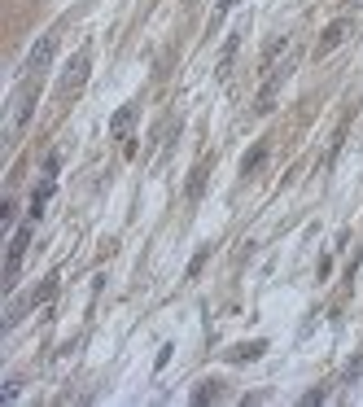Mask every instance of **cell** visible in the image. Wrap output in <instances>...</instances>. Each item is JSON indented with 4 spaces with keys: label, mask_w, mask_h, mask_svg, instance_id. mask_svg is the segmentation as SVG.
<instances>
[{
    "label": "cell",
    "mask_w": 363,
    "mask_h": 407,
    "mask_svg": "<svg viewBox=\"0 0 363 407\" xmlns=\"http://www.w3.org/2000/svg\"><path fill=\"white\" fill-rule=\"evenodd\" d=\"M35 105H40V75H27L22 79V88H18V97H14V114H9V127H5V140H14L22 127L31 123V114H35Z\"/></svg>",
    "instance_id": "1"
},
{
    "label": "cell",
    "mask_w": 363,
    "mask_h": 407,
    "mask_svg": "<svg viewBox=\"0 0 363 407\" xmlns=\"http://www.w3.org/2000/svg\"><path fill=\"white\" fill-rule=\"evenodd\" d=\"M88 53H75V57H70V66L62 70V83H57V97H62V101H70V97H75V92L83 88V83H88Z\"/></svg>",
    "instance_id": "2"
},
{
    "label": "cell",
    "mask_w": 363,
    "mask_h": 407,
    "mask_svg": "<svg viewBox=\"0 0 363 407\" xmlns=\"http://www.w3.org/2000/svg\"><path fill=\"white\" fill-rule=\"evenodd\" d=\"M53 57H57V35L48 31V35H40V40L31 44L27 62H22V75H40V70H48V66H53Z\"/></svg>",
    "instance_id": "3"
},
{
    "label": "cell",
    "mask_w": 363,
    "mask_h": 407,
    "mask_svg": "<svg viewBox=\"0 0 363 407\" xmlns=\"http://www.w3.org/2000/svg\"><path fill=\"white\" fill-rule=\"evenodd\" d=\"M27 245H31V223H27V228H18V232H14V241H9V258H5V289H14L18 267H22V258H27Z\"/></svg>",
    "instance_id": "4"
},
{
    "label": "cell",
    "mask_w": 363,
    "mask_h": 407,
    "mask_svg": "<svg viewBox=\"0 0 363 407\" xmlns=\"http://www.w3.org/2000/svg\"><path fill=\"white\" fill-rule=\"evenodd\" d=\"M350 31H355V22H350V18H337V22H329V27H324V35L316 40V57H329L333 49H342V44L350 40Z\"/></svg>",
    "instance_id": "5"
},
{
    "label": "cell",
    "mask_w": 363,
    "mask_h": 407,
    "mask_svg": "<svg viewBox=\"0 0 363 407\" xmlns=\"http://www.w3.org/2000/svg\"><path fill=\"white\" fill-rule=\"evenodd\" d=\"M210 166H214V158H201L197 166H192L188 188H184V197H188V201H201V193H206V179H210Z\"/></svg>",
    "instance_id": "6"
},
{
    "label": "cell",
    "mask_w": 363,
    "mask_h": 407,
    "mask_svg": "<svg viewBox=\"0 0 363 407\" xmlns=\"http://www.w3.org/2000/svg\"><path fill=\"white\" fill-rule=\"evenodd\" d=\"M263 351H267V342H241V346H232V351H223V359L228 364H254Z\"/></svg>",
    "instance_id": "7"
},
{
    "label": "cell",
    "mask_w": 363,
    "mask_h": 407,
    "mask_svg": "<svg viewBox=\"0 0 363 407\" xmlns=\"http://www.w3.org/2000/svg\"><path fill=\"white\" fill-rule=\"evenodd\" d=\"M263 162H267V140H258V145H254L245 158H241V175H258Z\"/></svg>",
    "instance_id": "8"
},
{
    "label": "cell",
    "mask_w": 363,
    "mask_h": 407,
    "mask_svg": "<svg viewBox=\"0 0 363 407\" xmlns=\"http://www.w3.org/2000/svg\"><path fill=\"white\" fill-rule=\"evenodd\" d=\"M223 399V381H201L192 390V407H206V403H219Z\"/></svg>",
    "instance_id": "9"
},
{
    "label": "cell",
    "mask_w": 363,
    "mask_h": 407,
    "mask_svg": "<svg viewBox=\"0 0 363 407\" xmlns=\"http://www.w3.org/2000/svg\"><path fill=\"white\" fill-rule=\"evenodd\" d=\"M48 197H53V175H44V184L35 188V197H31V210H27V214H31V223H35V219H40V214H44Z\"/></svg>",
    "instance_id": "10"
},
{
    "label": "cell",
    "mask_w": 363,
    "mask_h": 407,
    "mask_svg": "<svg viewBox=\"0 0 363 407\" xmlns=\"http://www.w3.org/2000/svg\"><path fill=\"white\" fill-rule=\"evenodd\" d=\"M131 123H136V105H123V110L110 118V131H114V136H127Z\"/></svg>",
    "instance_id": "11"
},
{
    "label": "cell",
    "mask_w": 363,
    "mask_h": 407,
    "mask_svg": "<svg viewBox=\"0 0 363 407\" xmlns=\"http://www.w3.org/2000/svg\"><path fill=\"white\" fill-rule=\"evenodd\" d=\"M241 49V35H228V44H223V57H219V79H228V70H232V57Z\"/></svg>",
    "instance_id": "12"
},
{
    "label": "cell",
    "mask_w": 363,
    "mask_h": 407,
    "mask_svg": "<svg viewBox=\"0 0 363 407\" xmlns=\"http://www.w3.org/2000/svg\"><path fill=\"white\" fill-rule=\"evenodd\" d=\"M53 298H57V276H48V280L40 285V289L31 294V302H35V307H48V302H53Z\"/></svg>",
    "instance_id": "13"
},
{
    "label": "cell",
    "mask_w": 363,
    "mask_h": 407,
    "mask_svg": "<svg viewBox=\"0 0 363 407\" xmlns=\"http://www.w3.org/2000/svg\"><path fill=\"white\" fill-rule=\"evenodd\" d=\"M363 377V351L355 355V359H350V364H346V373H342V381H346V386H350V381H359Z\"/></svg>",
    "instance_id": "14"
},
{
    "label": "cell",
    "mask_w": 363,
    "mask_h": 407,
    "mask_svg": "<svg viewBox=\"0 0 363 407\" xmlns=\"http://www.w3.org/2000/svg\"><path fill=\"white\" fill-rule=\"evenodd\" d=\"M206 258H210V245H201L197 254H192V263H188V280H192V276H197V272L206 267Z\"/></svg>",
    "instance_id": "15"
},
{
    "label": "cell",
    "mask_w": 363,
    "mask_h": 407,
    "mask_svg": "<svg viewBox=\"0 0 363 407\" xmlns=\"http://www.w3.org/2000/svg\"><path fill=\"white\" fill-rule=\"evenodd\" d=\"M18 394H22V381H18V377H9V381H5V390H0V399H5V403H14Z\"/></svg>",
    "instance_id": "16"
},
{
    "label": "cell",
    "mask_w": 363,
    "mask_h": 407,
    "mask_svg": "<svg viewBox=\"0 0 363 407\" xmlns=\"http://www.w3.org/2000/svg\"><path fill=\"white\" fill-rule=\"evenodd\" d=\"M324 399H329V390H307V394H302V407H316Z\"/></svg>",
    "instance_id": "17"
},
{
    "label": "cell",
    "mask_w": 363,
    "mask_h": 407,
    "mask_svg": "<svg viewBox=\"0 0 363 407\" xmlns=\"http://www.w3.org/2000/svg\"><path fill=\"white\" fill-rule=\"evenodd\" d=\"M232 5H236V0H219V5H214V18H210V27H219V22H223V14H228Z\"/></svg>",
    "instance_id": "18"
},
{
    "label": "cell",
    "mask_w": 363,
    "mask_h": 407,
    "mask_svg": "<svg viewBox=\"0 0 363 407\" xmlns=\"http://www.w3.org/2000/svg\"><path fill=\"white\" fill-rule=\"evenodd\" d=\"M0 223H5V228H9V223H14V201H9V197L0 201Z\"/></svg>",
    "instance_id": "19"
},
{
    "label": "cell",
    "mask_w": 363,
    "mask_h": 407,
    "mask_svg": "<svg viewBox=\"0 0 363 407\" xmlns=\"http://www.w3.org/2000/svg\"><path fill=\"white\" fill-rule=\"evenodd\" d=\"M346 5H355V9H363V0H346Z\"/></svg>",
    "instance_id": "20"
}]
</instances>
